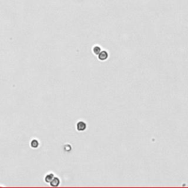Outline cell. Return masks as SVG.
Wrapping results in <instances>:
<instances>
[{"mask_svg": "<svg viewBox=\"0 0 188 188\" xmlns=\"http://www.w3.org/2000/svg\"><path fill=\"white\" fill-rule=\"evenodd\" d=\"M87 128V125L84 122V121H79L78 123L76 124V129L79 132H83Z\"/></svg>", "mask_w": 188, "mask_h": 188, "instance_id": "1", "label": "cell"}, {"mask_svg": "<svg viewBox=\"0 0 188 188\" xmlns=\"http://www.w3.org/2000/svg\"><path fill=\"white\" fill-rule=\"evenodd\" d=\"M109 57V54L107 53V52L106 51H102L100 53L98 54V58L99 60H101V61H104V60H106Z\"/></svg>", "mask_w": 188, "mask_h": 188, "instance_id": "2", "label": "cell"}, {"mask_svg": "<svg viewBox=\"0 0 188 188\" xmlns=\"http://www.w3.org/2000/svg\"><path fill=\"white\" fill-rule=\"evenodd\" d=\"M52 187H57L60 184V179L57 177H54V179L50 182Z\"/></svg>", "mask_w": 188, "mask_h": 188, "instance_id": "3", "label": "cell"}, {"mask_svg": "<svg viewBox=\"0 0 188 188\" xmlns=\"http://www.w3.org/2000/svg\"><path fill=\"white\" fill-rule=\"evenodd\" d=\"M54 176L53 173H49V174H47L46 176V177H45V181L47 182V183H50V182L52 181V180L54 179Z\"/></svg>", "mask_w": 188, "mask_h": 188, "instance_id": "4", "label": "cell"}, {"mask_svg": "<svg viewBox=\"0 0 188 188\" xmlns=\"http://www.w3.org/2000/svg\"><path fill=\"white\" fill-rule=\"evenodd\" d=\"M101 52H102L101 47L98 46H95L93 47V52L94 53V54H95V55H97V56H98V54L100 53Z\"/></svg>", "mask_w": 188, "mask_h": 188, "instance_id": "5", "label": "cell"}, {"mask_svg": "<svg viewBox=\"0 0 188 188\" xmlns=\"http://www.w3.org/2000/svg\"><path fill=\"white\" fill-rule=\"evenodd\" d=\"M30 145L32 146V148H38V146H39V143H38V141L37 140H32L31 141V143H30Z\"/></svg>", "mask_w": 188, "mask_h": 188, "instance_id": "6", "label": "cell"}]
</instances>
